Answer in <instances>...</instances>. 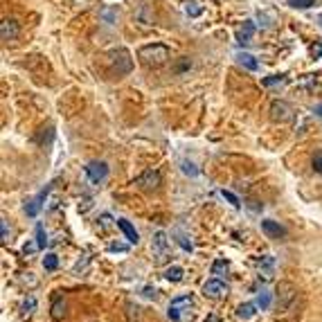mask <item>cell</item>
Here are the masks:
<instances>
[{
  "mask_svg": "<svg viewBox=\"0 0 322 322\" xmlns=\"http://www.w3.org/2000/svg\"><path fill=\"white\" fill-rule=\"evenodd\" d=\"M169 48L162 45V43H151V45H142L137 50V59L142 61L149 68H158V65L167 64L169 61Z\"/></svg>",
  "mask_w": 322,
  "mask_h": 322,
  "instance_id": "6da1fadb",
  "label": "cell"
},
{
  "mask_svg": "<svg viewBox=\"0 0 322 322\" xmlns=\"http://www.w3.org/2000/svg\"><path fill=\"white\" fill-rule=\"evenodd\" d=\"M192 304H194V297H192V295H180V297H176V300H171L169 309H167L169 320L180 322V320H183V316H185V311H190Z\"/></svg>",
  "mask_w": 322,
  "mask_h": 322,
  "instance_id": "7a4b0ae2",
  "label": "cell"
},
{
  "mask_svg": "<svg viewBox=\"0 0 322 322\" xmlns=\"http://www.w3.org/2000/svg\"><path fill=\"white\" fill-rule=\"evenodd\" d=\"M151 250L156 255V259H158V264H162L164 259H167V255H169V239H167V234L162 230H158V232L153 234Z\"/></svg>",
  "mask_w": 322,
  "mask_h": 322,
  "instance_id": "3957f363",
  "label": "cell"
},
{
  "mask_svg": "<svg viewBox=\"0 0 322 322\" xmlns=\"http://www.w3.org/2000/svg\"><path fill=\"white\" fill-rule=\"evenodd\" d=\"M203 295L210 297V300H221V297L227 295V284L225 282H221L219 277L207 280L205 284H203Z\"/></svg>",
  "mask_w": 322,
  "mask_h": 322,
  "instance_id": "277c9868",
  "label": "cell"
},
{
  "mask_svg": "<svg viewBox=\"0 0 322 322\" xmlns=\"http://www.w3.org/2000/svg\"><path fill=\"white\" fill-rule=\"evenodd\" d=\"M135 185L140 187V190H144V192L156 190V187L160 185V174H158L156 169H147V171H142V174H140V176L135 178Z\"/></svg>",
  "mask_w": 322,
  "mask_h": 322,
  "instance_id": "5b68a950",
  "label": "cell"
},
{
  "mask_svg": "<svg viewBox=\"0 0 322 322\" xmlns=\"http://www.w3.org/2000/svg\"><path fill=\"white\" fill-rule=\"evenodd\" d=\"M293 117V108L286 101H273L270 106V120L273 122H289Z\"/></svg>",
  "mask_w": 322,
  "mask_h": 322,
  "instance_id": "8992f818",
  "label": "cell"
},
{
  "mask_svg": "<svg viewBox=\"0 0 322 322\" xmlns=\"http://www.w3.org/2000/svg\"><path fill=\"white\" fill-rule=\"evenodd\" d=\"M295 295H297V290L290 282H280L277 284V302H280V306H289L290 302L295 300Z\"/></svg>",
  "mask_w": 322,
  "mask_h": 322,
  "instance_id": "52a82bcc",
  "label": "cell"
},
{
  "mask_svg": "<svg viewBox=\"0 0 322 322\" xmlns=\"http://www.w3.org/2000/svg\"><path fill=\"white\" fill-rule=\"evenodd\" d=\"M50 190H52V185H45V190L38 192V196H34V198H30V201L25 203V214L27 217H36L38 210H41V205H43V201L48 198Z\"/></svg>",
  "mask_w": 322,
  "mask_h": 322,
  "instance_id": "ba28073f",
  "label": "cell"
},
{
  "mask_svg": "<svg viewBox=\"0 0 322 322\" xmlns=\"http://www.w3.org/2000/svg\"><path fill=\"white\" fill-rule=\"evenodd\" d=\"M86 174H88V178L93 180V183H101V180L108 176V167H106V162L93 160V162L86 164Z\"/></svg>",
  "mask_w": 322,
  "mask_h": 322,
  "instance_id": "9c48e42d",
  "label": "cell"
},
{
  "mask_svg": "<svg viewBox=\"0 0 322 322\" xmlns=\"http://www.w3.org/2000/svg\"><path fill=\"white\" fill-rule=\"evenodd\" d=\"M18 23L14 21V18H2V23H0V36H2V41L9 43V41H16L18 38Z\"/></svg>",
  "mask_w": 322,
  "mask_h": 322,
  "instance_id": "30bf717a",
  "label": "cell"
},
{
  "mask_svg": "<svg viewBox=\"0 0 322 322\" xmlns=\"http://www.w3.org/2000/svg\"><path fill=\"white\" fill-rule=\"evenodd\" d=\"M261 230H264L266 237H270V239H282L286 234L284 227L277 221H273V219H264V221H261Z\"/></svg>",
  "mask_w": 322,
  "mask_h": 322,
  "instance_id": "8fae6325",
  "label": "cell"
},
{
  "mask_svg": "<svg viewBox=\"0 0 322 322\" xmlns=\"http://www.w3.org/2000/svg\"><path fill=\"white\" fill-rule=\"evenodd\" d=\"M255 36V23L253 21H246L243 23V27H239L237 32V41L241 43V45H246V43H250Z\"/></svg>",
  "mask_w": 322,
  "mask_h": 322,
  "instance_id": "7c38bea8",
  "label": "cell"
},
{
  "mask_svg": "<svg viewBox=\"0 0 322 322\" xmlns=\"http://www.w3.org/2000/svg\"><path fill=\"white\" fill-rule=\"evenodd\" d=\"M117 227L124 232V237L129 239V243H137V241H140V234L135 232V227H133L127 219H117Z\"/></svg>",
  "mask_w": 322,
  "mask_h": 322,
  "instance_id": "4fadbf2b",
  "label": "cell"
},
{
  "mask_svg": "<svg viewBox=\"0 0 322 322\" xmlns=\"http://www.w3.org/2000/svg\"><path fill=\"white\" fill-rule=\"evenodd\" d=\"M259 275H261L264 280H270L275 275V259L270 257V255L261 257V261H259Z\"/></svg>",
  "mask_w": 322,
  "mask_h": 322,
  "instance_id": "5bb4252c",
  "label": "cell"
},
{
  "mask_svg": "<svg viewBox=\"0 0 322 322\" xmlns=\"http://www.w3.org/2000/svg\"><path fill=\"white\" fill-rule=\"evenodd\" d=\"M257 302H246V304H241L237 309V318L239 320H253L255 313H257Z\"/></svg>",
  "mask_w": 322,
  "mask_h": 322,
  "instance_id": "9a60e30c",
  "label": "cell"
},
{
  "mask_svg": "<svg viewBox=\"0 0 322 322\" xmlns=\"http://www.w3.org/2000/svg\"><path fill=\"white\" fill-rule=\"evenodd\" d=\"M50 316H52V320H64V316H65V300L64 297H57L54 300V304H52V309H50Z\"/></svg>",
  "mask_w": 322,
  "mask_h": 322,
  "instance_id": "2e32d148",
  "label": "cell"
},
{
  "mask_svg": "<svg viewBox=\"0 0 322 322\" xmlns=\"http://www.w3.org/2000/svg\"><path fill=\"white\" fill-rule=\"evenodd\" d=\"M237 61H239V64H241V65H243V68H248V70H253V72H255V70H257V68H259V64H257V59H255V57H253V54H248V52H239V54H237Z\"/></svg>",
  "mask_w": 322,
  "mask_h": 322,
  "instance_id": "e0dca14e",
  "label": "cell"
},
{
  "mask_svg": "<svg viewBox=\"0 0 322 322\" xmlns=\"http://www.w3.org/2000/svg\"><path fill=\"white\" fill-rule=\"evenodd\" d=\"M171 237L176 239V243H178V246H180L183 250H187V253H192V250H194V246H192L190 237H187V234L183 232V230H174V234H171Z\"/></svg>",
  "mask_w": 322,
  "mask_h": 322,
  "instance_id": "ac0fdd59",
  "label": "cell"
},
{
  "mask_svg": "<svg viewBox=\"0 0 322 322\" xmlns=\"http://www.w3.org/2000/svg\"><path fill=\"white\" fill-rule=\"evenodd\" d=\"M185 14L190 18H198L203 14V7L198 5V2H194V0H187L185 2Z\"/></svg>",
  "mask_w": 322,
  "mask_h": 322,
  "instance_id": "d6986e66",
  "label": "cell"
},
{
  "mask_svg": "<svg viewBox=\"0 0 322 322\" xmlns=\"http://www.w3.org/2000/svg\"><path fill=\"white\" fill-rule=\"evenodd\" d=\"M183 275H185V270L180 268V266H169V268L164 270V277L169 282H180L183 280Z\"/></svg>",
  "mask_w": 322,
  "mask_h": 322,
  "instance_id": "ffe728a7",
  "label": "cell"
},
{
  "mask_svg": "<svg viewBox=\"0 0 322 322\" xmlns=\"http://www.w3.org/2000/svg\"><path fill=\"white\" fill-rule=\"evenodd\" d=\"M227 270H230V264H227L225 259H217L212 264V275H225Z\"/></svg>",
  "mask_w": 322,
  "mask_h": 322,
  "instance_id": "44dd1931",
  "label": "cell"
},
{
  "mask_svg": "<svg viewBox=\"0 0 322 322\" xmlns=\"http://www.w3.org/2000/svg\"><path fill=\"white\" fill-rule=\"evenodd\" d=\"M43 268L45 270H57L59 268V257L57 255H45V257H43Z\"/></svg>",
  "mask_w": 322,
  "mask_h": 322,
  "instance_id": "7402d4cb",
  "label": "cell"
},
{
  "mask_svg": "<svg viewBox=\"0 0 322 322\" xmlns=\"http://www.w3.org/2000/svg\"><path fill=\"white\" fill-rule=\"evenodd\" d=\"M23 313H25V316H30V313H34V309H36V297L34 295H27L25 300H23Z\"/></svg>",
  "mask_w": 322,
  "mask_h": 322,
  "instance_id": "603a6c76",
  "label": "cell"
},
{
  "mask_svg": "<svg viewBox=\"0 0 322 322\" xmlns=\"http://www.w3.org/2000/svg\"><path fill=\"white\" fill-rule=\"evenodd\" d=\"M284 77H282V74H273V77H266V79H264V86H266V88H273V86H282V84H284Z\"/></svg>",
  "mask_w": 322,
  "mask_h": 322,
  "instance_id": "cb8c5ba5",
  "label": "cell"
},
{
  "mask_svg": "<svg viewBox=\"0 0 322 322\" xmlns=\"http://www.w3.org/2000/svg\"><path fill=\"white\" fill-rule=\"evenodd\" d=\"M290 7H295V9H309V7L316 5V0H289Z\"/></svg>",
  "mask_w": 322,
  "mask_h": 322,
  "instance_id": "d4e9b609",
  "label": "cell"
},
{
  "mask_svg": "<svg viewBox=\"0 0 322 322\" xmlns=\"http://www.w3.org/2000/svg\"><path fill=\"white\" fill-rule=\"evenodd\" d=\"M36 243L41 246V248H45V246H48V234H45V230H43L41 223L36 225Z\"/></svg>",
  "mask_w": 322,
  "mask_h": 322,
  "instance_id": "484cf974",
  "label": "cell"
},
{
  "mask_svg": "<svg viewBox=\"0 0 322 322\" xmlns=\"http://www.w3.org/2000/svg\"><path fill=\"white\" fill-rule=\"evenodd\" d=\"M257 306L261 309V311H266V309H268V306H270V295H268V293H259Z\"/></svg>",
  "mask_w": 322,
  "mask_h": 322,
  "instance_id": "4316f807",
  "label": "cell"
},
{
  "mask_svg": "<svg viewBox=\"0 0 322 322\" xmlns=\"http://www.w3.org/2000/svg\"><path fill=\"white\" fill-rule=\"evenodd\" d=\"M221 196H223V198H225L227 203H230V205H234V207H241V203H239V198L232 194V192H225V190H223V192H221Z\"/></svg>",
  "mask_w": 322,
  "mask_h": 322,
  "instance_id": "83f0119b",
  "label": "cell"
},
{
  "mask_svg": "<svg viewBox=\"0 0 322 322\" xmlns=\"http://www.w3.org/2000/svg\"><path fill=\"white\" fill-rule=\"evenodd\" d=\"M88 264H90V257H88V255H84V259H79V261L74 264V268H72V270H74V273H79V270H84Z\"/></svg>",
  "mask_w": 322,
  "mask_h": 322,
  "instance_id": "f1b7e54d",
  "label": "cell"
},
{
  "mask_svg": "<svg viewBox=\"0 0 322 322\" xmlns=\"http://www.w3.org/2000/svg\"><path fill=\"white\" fill-rule=\"evenodd\" d=\"M313 169H316L318 174H322V151H318L316 156H313Z\"/></svg>",
  "mask_w": 322,
  "mask_h": 322,
  "instance_id": "f546056e",
  "label": "cell"
},
{
  "mask_svg": "<svg viewBox=\"0 0 322 322\" xmlns=\"http://www.w3.org/2000/svg\"><path fill=\"white\" fill-rule=\"evenodd\" d=\"M183 171H185V174H190V176H196V174H198V169H196L192 162H187V160H183Z\"/></svg>",
  "mask_w": 322,
  "mask_h": 322,
  "instance_id": "4dcf8cb0",
  "label": "cell"
},
{
  "mask_svg": "<svg viewBox=\"0 0 322 322\" xmlns=\"http://www.w3.org/2000/svg\"><path fill=\"white\" fill-rule=\"evenodd\" d=\"M38 248H41L38 243H34V241H27L25 246H23V253H25V255H32L34 250H38Z\"/></svg>",
  "mask_w": 322,
  "mask_h": 322,
  "instance_id": "1f68e13d",
  "label": "cell"
},
{
  "mask_svg": "<svg viewBox=\"0 0 322 322\" xmlns=\"http://www.w3.org/2000/svg\"><path fill=\"white\" fill-rule=\"evenodd\" d=\"M156 293H158V290L153 289V286H147V289L142 290V295H144V297H149V300H151V297H156Z\"/></svg>",
  "mask_w": 322,
  "mask_h": 322,
  "instance_id": "d6a6232c",
  "label": "cell"
},
{
  "mask_svg": "<svg viewBox=\"0 0 322 322\" xmlns=\"http://www.w3.org/2000/svg\"><path fill=\"white\" fill-rule=\"evenodd\" d=\"M108 250H111V253H124V250H127V246H120V243H113V246H108Z\"/></svg>",
  "mask_w": 322,
  "mask_h": 322,
  "instance_id": "836d02e7",
  "label": "cell"
},
{
  "mask_svg": "<svg viewBox=\"0 0 322 322\" xmlns=\"http://www.w3.org/2000/svg\"><path fill=\"white\" fill-rule=\"evenodd\" d=\"M311 54H313V57H322V43L313 45V48H311Z\"/></svg>",
  "mask_w": 322,
  "mask_h": 322,
  "instance_id": "e575fe53",
  "label": "cell"
},
{
  "mask_svg": "<svg viewBox=\"0 0 322 322\" xmlns=\"http://www.w3.org/2000/svg\"><path fill=\"white\" fill-rule=\"evenodd\" d=\"M101 225H104V227H111V217H108V214H104V217H101Z\"/></svg>",
  "mask_w": 322,
  "mask_h": 322,
  "instance_id": "d590c367",
  "label": "cell"
},
{
  "mask_svg": "<svg viewBox=\"0 0 322 322\" xmlns=\"http://www.w3.org/2000/svg\"><path fill=\"white\" fill-rule=\"evenodd\" d=\"M7 237H9V232H7V221H2V241H7Z\"/></svg>",
  "mask_w": 322,
  "mask_h": 322,
  "instance_id": "8d00e7d4",
  "label": "cell"
},
{
  "mask_svg": "<svg viewBox=\"0 0 322 322\" xmlns=\"http://www.w3.org/2000/svg\"><path fill=\"white\" fill-rule=\"evenodd\" d=\"M316 113H318V115L322 117V106H318V108H316Z\"/></svg>",
  "mask_w": 322,
  "mask_h": 322,
  "instance_id": "74e56055",
  "label": "cell"
},
{
  "mask_svg": "<svg viewBox=\"0 0 322 322\" xmlns=\"http://www.w3.org/2000/svg\"><path fill=\"white\" fill-rule=\"evenodd\" d=\"M320 23H322V16H320Z\"/></svg>",
  "mask_w": 322,
  "mask_h": 322,
  "instance_id": "f35d334b",
  "label": "cell"
}]
</instances>
